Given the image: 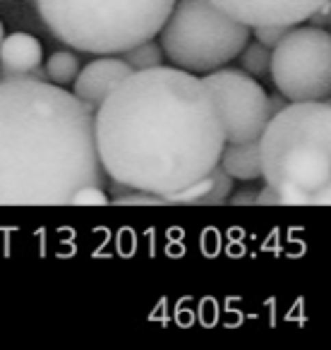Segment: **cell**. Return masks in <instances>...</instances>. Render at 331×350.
I'll use <instances>...</instances> for the list:
<instances>
[{
  "instance_id": "1",
  "label": "cell",
  "mask_w": 331,
  "mask_h": 350,
  "mask_svg": "<svg viewBox=\"0 0 331 350\" xmlns=\"http://www.w3.org/2000/svg\"><path fill=\"white\" fill-rule=\"evenodd\" d=\"M94 142L108 180L168 197L219 163L226 132L204 79L156 65L106 94L94 111Z\"/></svg>"
},
{
  "instance_id": "2",
  "label": "cell",
  "mask_w": 331,
  "mask_h": 350,
  "mask_svg": "<svg viewBox=\"0 0 331 350\" xmlns=\"http://www.w3.org/2000/svg\"><path fill=\"white\" fill-rule=\"evenodd\" d=\"M84 185H108L94 108L46 79H3L0 206H65Z\"/></svg>"
},
{
  "instance_id": "3",
  "label": "cell",
  "mask_w": 331,
  "mask_h": 350,
  "mask_svg": "<svg viewBox=\"0 0 331 350\" xmlns=\"http://www.w3.org/2000/svg\"><path fill=\"white\" fill-rule=\"evenodd\" d=\"M329 122L326 101H293L264 125L257 139L262 178L283 206L331 204Z\"/></svg>"
},
{
  "instance_id": "4",
  "label": "cell",
  "mask_w": 331,
  "mask_h": 350,
  "mask_svg": "<svg viewBox=\"0 0 331 350\" xmlns=\"http://www.w3.org/2000/svg\"><path fill=\"white\" fill-rule=\"evenodd\" d=\"M55 39L82 53L118 55L159 34L176 0H34Z\"/></svg>"
},
{
  "instance_id": "5",
  "label": "cell",
  "mask_w": 331,
  "mask_h": 350,
  "mask_svg": "<svg viewBox=\"0 0 331 350\" xmlns=\"http://www.w3.org/2000/svg\"><path fill=\"white\" fill-rule=\"evenodd\" d=\"M161 51L173 68L207 75L238 58L250 41V27L211 0H176L161 27Z\"/></svg>"
},
{
  "instance_id": "6",
  "label": "cell",
  "mask_w": 331,
  "mask_h": 350,
  "mask_svg": "<svg viewBox=\"0 0 331 350\" xmlns=\"http://www.w3.org/2000/svg\"><path fill=\"white\" fill-rule=\"evenodd\" d=\"M269 72L288 101H326L331 94V39L321 27H291L272 49Z\"/></svg>"
},
{
  "instance_id": "7",
  "label": "cell",
  "mask_w": 331,
  "mask_h": 350,
  "mask_svg": "<svg viewBox=\"0 0 331 350\" xmlns=\"http://www.w3.org/2000/svg\"><path fill=\"white\" fill-rule=\"evenodd\" d=\"M202 79L216 98L226 142L240 144V142L259 139L269 120V111L267 94L257 79L235 68L211 70Z\"/></svg>"
},
{
  "instance_id": "8",
  "label": "cell",
  "mask_w": 331,
  "mask_h": 350,
  "mask_svg": "<svg viewBox=\"0 0 331 350\" xmlns=\"http://www.w3.org/2000/svg\"><path fill=\"white\" fill-rule=\"evenodd\" d=\"M211 3L252 29L259 25L295 27L307 22V17L326 0H211Z\"/></svg>"
},
{
  "instance_id": "9",
  "label": "cell",
  "mask_w": 331,
  "mask_h": 350,
  "mask_svg": "<svg viewBox=\"0 0 331 350\" xmlns=\"http://www.w3.org/2000/svg\"><path fill=\"white\" fill-rule=\"evenodd\" d=\"M130 72H135V70L120 55L118 58H113V55H98L96 60L84 65L77 72V77L72 79V94L79 101H84L89 108L96 111L98 103L106 98V94Z\"/></svg>"
},
{
  "instance_id": "10",
  "label": "cell",
  "mask_w": 331,
  "mask_h": 350,
  "mask_svg": "<svg viewBox=\"0 0 331 350\" xmlns=\"http://www.w3.org/2000/svg\"><path fill=\"white\" fill-rule=\"evenodd\" d=\"M41 63H44V49H41V41L36 36L25 34V31L3 36V41H0V75H3V79H46V70H41Z\"/></svg>"
},
{
  "instance_id": "11",
  "label": "cell",
  "mask_w": 331,
  "mask_h": 350,
  "mask_svg": "<svg viewBox=\"0 0 331 350\" xmlns=\"http://www.w3.org/2000/svg\"><path fill=\"white\" fill-rule=\"evenodd\" d=\"M219 165L233 180H259L262 178V163H259V144L254 142H240L230 144L226 142L219 156Z\"/></svg>"
},
{
  "instance_id": "12",
  "label": "cell",
  "mask_w": 331,
  "mask_h": 350,
  "mask_svg": "<svg viewBox=\"0 0 331 350\" xmlns=\"http://www.w3.org/2000/svg\"><path fill=\"white\" fill-rule=\"evenodd\" d=\"M79 72V58L72 51H55L46 63V79H51L58 87L70 84Z\"/></svg>"
},
{
  "instance_id": "13",
  "label": "cell",
  "mask_w": 331,
  "mask_h": 350,
  "mask_svg": "<svg viewBox=\"0 0 331 350\" xmlns=\"http://www.w3.org/2000/svg\"><path fill=\"white\" fill-rule=\"evenodd\" d=\"M240 58V70L248 75H252V77H264V75H269V65H272V49L264 44H259L257 39L252 41V44H245L243 51L238 53Z\"/></svg>"
},
{
  "instance_id": "14",
  "label": "cell",
  "mask_w": 331,
  "mask_h": 350,
  "mask_svg": "<svg viewBox=\"0 0 331 350\" xmlns=\"http://www.w3.org/2000/svg\"><path fill=\"white\" fill-rule=\"evenodd\" d=\"M132 70H149L156 68V65L163 63V51H161L159 44H154V39L142 41V44L132 46V49L118 53Z\"/></svg>"
},
{
  "instance_id": "15",
  "label": "cell",
  "mask_w": 331,
  "mask_h": 350,
  "mask_svg": "<svg viewBox=\"0 0 331 350\" xmlns=\"http://www.w3.org/2000/svg\"><path fill=\"white\" fill-rule=\"evenodd\" d=\"M230 192H233V178L216 163L214 168H211V187L207 190V195L197 202V206H221L228 202Z\"/></svg>"
},
{
  "instance_id": "16",
  "label": "cell",
  "mask_w": 331,
  "mask_h": 350,
  "mask_svg": "<svg viewBox=\"0 0 331 350\" xmlns=\"http://www.w3.org/2000/svg\"><path fill=\"white\" fill-rule=\"evenodd\" d=\"M111 202L116 206H163L166 204V200L161 195L144 192V190H127V192H122V195H116Z\"/></svg>"
},
{
  "instance_id": "17",
  "label": "cell",
  "mask_w": 331,
  "mask_h": 350,
  "mask_svg": "<svg viewBox=\"0 0 331 350\" xmlns=\"http://www.w3.org/2000/svg\"><path fill=\"white\" fill-rule=\"evenodd\" d=\"M108 192H106V187H101V185H84V187H79L77 192L72 195V200H70V204H75V206H103V204H108Z\"/></svg>"
},
{
  "instance_id": "18",
  "label": "cell",
  "mask_w": 331,
  "mask_h": 350,
  "mask_svg": "<svg viewBox=\"0 0 331 350\" xmlns=\"http://www.w3.org/2000/svg\"><path fill=\"white\" fill-rule=\"evenodd\" d=\"M288 29H291V27H286V25H259V27H252L250 31H252L254 39H257L259 44L274 49V46L288 34Z\"/></svg>"
},
{
  "instance_id": "19",
  "label": "cell",
  "mask_w": 331,
  "mask_h": 350,
  "mask_svg": "<svg viewBox=\"0 0 331 350\" xmlns=\"http://www.w3.org/2000/svg\"><path fill=\"white\" fill-rule=\"evenodd\" d=\"M254 197H257V190H240V192H230L228 202L226 204H233V206H250L254 204Z\"/></svg>"
},
{
  "instance_id": "20",
  "label": "cell",
  "mask_w": 331,
  "mask_h": 350,
  "mask_svg": "<svg viewBox=\"0 0 331 350\" xmlns=\"http://www.w3.org/2000/svg\"><path fill=\"white\" fill-rule=\"evenodd\" d=\"M254 204H259V206H281V202H278L276 192L267 185L264 190L257 192V197H254Z\"/></svg>"
},
{
  "instance_id": "21",
  "label": "cell",
  "mask_w": 331,
  "mask_h": 350,
  "mask_svg": "<svg viewBox=\"0 0 331 350\" xmlns=\"http://www.w3.org/2000/svg\"><path fill=\"white\" fill-rule=\"evenodd\" d=\"M307 22H312V25H317V27L326 25V22H329V0H326V3H321V5L317 8L310 17H307Z\"/></svg>"
},
{
  "instance_id": "22",
  "label": "cell",
  "mask_w": 331,
  "mask_h": 350,
  "mask_svg": "<svg viewBox=\"0 0 331 350\" xmlns=\"http://www.w3.org/2000/svg\"><path fill=\"white\" fill-rule=\"evenodd\" d=\"M288 106L286 96L283 94H274V96H267V111H269V118L276 116L278 111H283V108Z\"/></svg>"
},
{
  "instance_id": "23",
  "label": "cell",
  "mask_w": 331,
  "mask_h": 350,
  "mask_svg": "<svg viewBox=\"0 0 331 350\" xmlns=\"http://www.w3.org/2000/svg\"><path fill=\"white\" fill-rule=\"evenodd\" d=\"M3 36H5V29H3V22H0V41H3Z\"/></svg>"
}]
</instances>
